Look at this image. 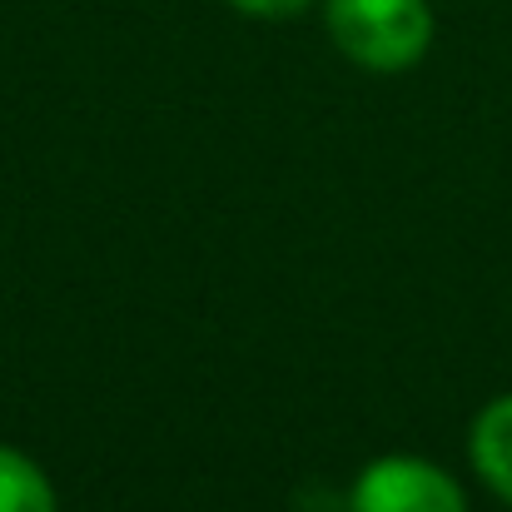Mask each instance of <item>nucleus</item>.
Instances as JSON below:
<instances>
[{
  "instance_id": "3",
  "label": "nucleus",
  "mask_w": 512,
  "mask_h": 512,
  "mask_svg": "<svg viewBox=\"0 0 512 512\" xmlns=\"http://www.w3.org/2000/svg\"><path fill=\"white\" fill-rule=\"evenodd\" d=\"M468 458H473L478 478H483L503 503H512V393L508 398H493V403L473 418Z\"/></svg>"
},
{
  "instance_id": "5",
  "label": "nucleus",
  "mask_w": 512,
  "mask_h": 512,
  "mask_svg": "<svg viewBox=\"0 0 512 512\" xmlns=\"http://www.w3.org/2000/svg\"><path fill=\"white\" fill-rule=\"evenodd\" d=\"M234 10H244V15H259V20H279V15H299V10H309L314 0H229Z\"/></svg>"
},
{
  "instance_id": "4",
  "label": "nucleus",
  "mask_w": 512,
  "mask_h": 512,
  "mask_svg": "<svg viewBox=\"0 0 512 512\" xmlns=\"http://www.w3.org/2000/svg\"><path fill=\"white\" fill-rule=\"evenodd\" d=\"M0 512H60L50 478L20 448L0 443Z\"/></svg>"
},
{
  "instance_id": "1",
  "label": "nucleus",
  "mask_w": 512,
  "mask_h": 512,
  "mask_svg": "<svg viewBox=\"0 0 512 512\" xmlns=\"http://www.w3.org/2000/svg\"><path fill=\"white\" fill-rule=\"evenodd\" d=\"M324 20L343 55L378 75L413 70L433 45L428 0H324Z\"/></svg>"
},
{
  "instance_id": "2",
  "label": "nucleus",
  "mask_w": 512,
  "mask_h": 512,
  "mask_svg": "<svg viewBox=\"0 0 512 512\" xmlns=\"http://www.w3.org/2000/svg\"><path fill=\"white\" fill-rule=\"evenodd\" d=\"M348 512H468V498L453 473H443L428 458L393 453L358 473Z\"/></svg>"
}]
</instances>
